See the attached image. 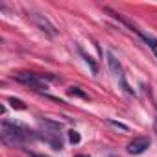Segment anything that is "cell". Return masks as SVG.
<instances>
[{"mask_svg": "<svg viewBox=\"0 0 157 157\" xmlns=\"http://www.w3.org/2000/svg\"><path fill=\"white\" fill-rule=\"evenodd\" d=\"M76 157H89V155H76Z\"/></svg>", "mask_w": 157, "mask_h": 157, "instance_id": "cell-14", "label": "cell"}, {"mask_svg": "<svg viewBox=\"0 0 157 157\" xmlns=\"http://www.w3.org/2000/svg\"><path fill=\"white\" fill-rule=\"evenodd\" d=\"M8 102L11 104V107H13V109H19V111H24V109H26V104H24L22 100H19V98H13V96H11Z\"/></svg>", "mask_w": 157, "mask_h": 157, "instance_id": "cell-10", "label": "cell"}, {"mask_svg": "<svg viewBox=\"0 0 157 157\" xmlns=\"http://www.w3.org/2000/svg\"><path fill=\"white\" fill-rule=\"evenodd\" d=\"M28 19L41 30V32H44L46 35H50V37H56L57 35V30H56V26L44 17V15H41V13H35V11H28Z\"/></svg>", "mask_w": 157, "mask_h": 157, "instance_id": "cell-3", "label": "cell"}, {"mask_svg": "<svg viewBox=\"0 0 157 157\" xmlns=\"http://www.w3.org/2000/svg\"><path fill=\"white\" fill-rule=\"evenodd\" d=\"M78 52H80V56L83 57V61H85V63L89 65V68H91V72H93V74H96V72H98V65L94 63V59H93V57H91L89 54H85V50H83L82 46H78Z\"/></svg>", "mask_w": 157, "mask_h": 157, "instance_id": "cell-6", "label": "cell"}, {"mask_svg": "<svg viewBox=\"0 0 157 157\" xmlns=\"http://www.w3.org/2000/svg\"><path fill=\"white\" fill-rule=\"evenodd\" d=\"M135 33H137V35H139V37H140V39H142V41H144V43H146V44H148L150 48H151V52H153V54H155V57H157V41H155L153 37H150V35L142 33L140 30H137Z\"/></svg>", "mask_w": 157, "mask_h": 157, "instance_id": "cell-7", "label": "cell"}, {"mask_svg": "<svg viewBox=\"0 0 157 157\" xmlns=\"http://www.w3.org/2000/svg\"><path fill=\"white\" fill-rule=\"evenodd\" d=\"M15 80L17 82H21V83H24V85H28L30 89H33V91H43V89H46V83H44V80L39 76V74H32V72H19L17 76H15Z\"/></svg>", "mask_w": 157, "mask_h": 157, "instance_id": "cell-2", "label": "cell"}, {"mask_svg": "<svg viewBox=\"0 0 157 157\" xmlns=\"http://www.w3.org/2000/svg\"><path fill=\"white\" fill-rule=\"evenodd\" d=\"M107 63H109V68H111V72L118 78V82L124 78V70H122V65H120V61L111 54V52H107Z\"/></svg>", "mask_w": 157, "mask_h": 157, "instance_id": "cell-5", "label": "cell"}, {"mask_svg": "<svg viewBox=\"0 0 157 157\" xmlns=\"http://www.w3.org/2000/svg\"><path fill=\"white\" fill-rule=\"evenodd\" d=\"M68 94L70 96H78V98H83V100H89V94L85 91H82L80 87H70L68 89Z\"/></svg>", "mask_w": 157, "mask_h": 157, "instance_id": "cell-9", "label": "cell"}, {"mask_svg": "<svg viewBox=\"0 0 157 157\" xmlns=\"http://www.w3.org/2000/svg\"><path fill=\"white\" fill-rule=\"evenodd\" d=\"M68 140H70L72 144H78V142L82 140V137H80V133H78V131L70 129V131H68Z\"/></svg>", "mask_w": 157, "mask_h": 157, "instance_id": "cell-11", "label": "cell"}, {"mask_svg": "<svg viewBox=\"0 0 157 157\" xmlns=\"http://www.w3.org/2000/svg\"><path fill=\"white\" fill-rule=\"evenodd\" d=\"M39 124L44 126V128H50L54 131H59L63 128V122H56V120H50V118H39Z\"/></svg>", "mask_w": 157, "mask_h": 157, "instance_id": "cell-8", "label": "cell"}, {"mask_svg": "<svg viewBox=\"0 0 157 157\" xmlns=\"http://www.w3.org/2000/svg\"><path fill=\"white\" fill-rule=\"evenodd\" d=\"M107 122L111 124V126H115V128H118V129H124V131H128L129 128L126 126V124H122V122H117V120H113V118H107Z\"/></svg>", "mask_w": 157, "mask_h": 157, "instance_id": "cell-12", "label": "cell"}, {"mask_svg": "<svg viewBox=\"0 0 157 157\" xmlns=\"http://www.w3.org/2000/svg\"><path fill=\"white\" fill-rule=\"evenodd\" d=\"M0 133H2V142L6 146H21L26 140L39 139V135L35 131H30L24 126H21L17 122H10V120H2V124H0Z\"/></svg>", "mask_w": 157, "mask_h": 157, "instance_id": "cell-1", "label": "cell"}, {"mask_svg": "<svg viewBox=\"0 0 157 157\" xmlns=\"http://www.w3.org/2000/svg\"><path fill=\"white\" fill-rule=\"evenodd\" d=\"M30 157H46V155H41V153H35V151H26Z\"/></svg>", "mask_w": 157, "mask_h": 157, "instance_id": "cell-13", "label": "cell"}, {"mask_svg": "<svg viewBox=\"0 0 157 157\" xmlns=\"http://www.w3.org/2000/svg\"><path fill=\"white\" fill-rule=\"evenodd\" d=\"M148 146H150V139H148V137H137V139H133V140L128 144V151H129L131 155H139V153H142Z\"/></svg>", "mask_w": 157, "mask_h": 157, "instance_id": "cell-4", "label": "cell"}]
</instances>
